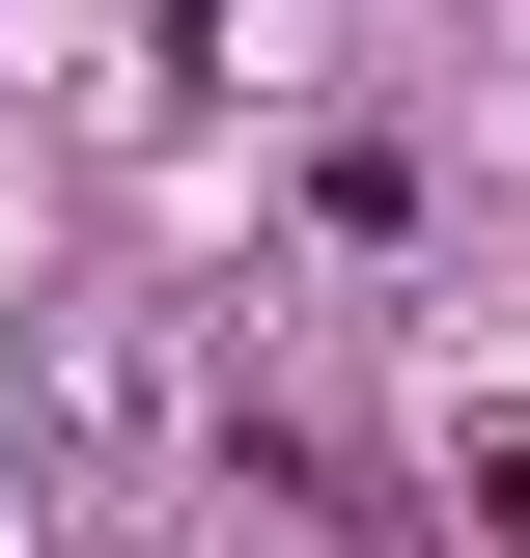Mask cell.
I'll list each match as a JSON object with an SVG mask.
<instances>
[{
	"label": "cell",
	"instance_id": "cell-1",
	"mask_svg": "<svg viewBox=\"0 0 530 558\" xmlns=\"http://www.w3.org/2000/svg\"><path fill=\"white\" fill-rule=\"evenodd\" d=\"M503 531H530V418H503Z\"/></svg>",
	"mask_w": 530,
	"mask_h": 558
}]
</instances>
